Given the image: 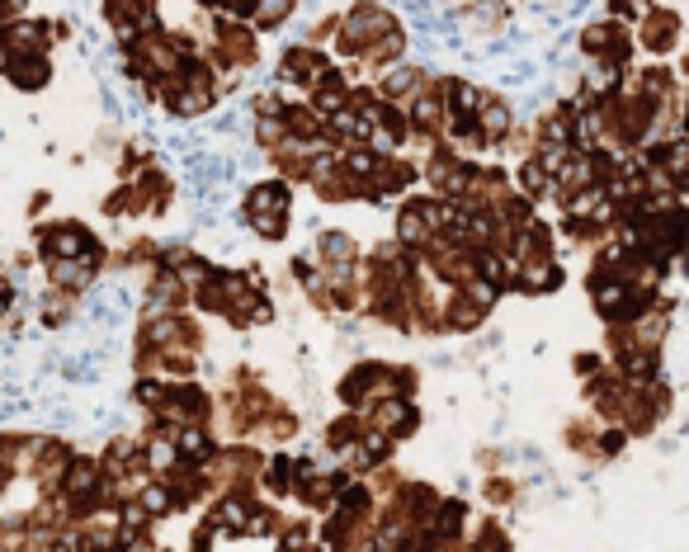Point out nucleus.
Returning a JSON list of instances; mask_svg holds the SVG:
<instances>
[{"label": "nucleus", "mask_w": 689, "mask_h": 552, "mask_svg": "<svg viewBox=\"0 0 689 552\" xmlns=\"http://www.w3.org/2000/svg\"><path fill=\"white\" fill-rule=\"evenodd\" d=\"M10 43H15L19 52H38V43H48V29H43V24H15V29H10Z\"/></svg>", "instance_id": "3"}, {"label": "nucleus", "mask_w": 689, "mask_h": 552, "mask_svg": "<svg viewBox=\"0 0 689 552\" xmlns=\"http://www.w3.org/2000/svg\"><path fill=\"white\" fill-rule=\"evenodd\" d=\"M411 85H416V71H411V67H397L392 76H387V95H406Z\"/></svg>", "instance_id": "5"}, {"label": "nucleus", "mask_w": 689, "mask_h": 552, "mask_svg": "<svg viewBox=\"0 0 689 552\" xmlns=\"http://www.w3.org/2000/svg\"><path fill=\"white\" fill-rule=\"evenodd\" d=\"M411 420H416V411H411L406 402H383L378 406V425H383V430H397V435H402V430H411Z\"/></svg>", "instance_id": "2"}, {"label": "nucleus", "mask_w": 689, "mask_h": 552, "mask_svg": "<svg viewBox=\"0 0 689 552\" xmlns=\"http://www.w3.org/2000/svg\"><path fill=\"white\" fill-rule=\"evenodd\" d=\"M520 180H524V189H529V194H543V189L553 184V175H548V170H543V166L534 161V166H524V170H520Z\"/></svg>", "instance_id": "4"}, {"label": "nucleus", "mask_w": 689, "mask_h": 552, "mask_svg": "<svg viewBox=\"0 0 689 552\" xmlns=\"http://www.w3.org/2000/svg\"><path fill=\"white\" fill-rule=\"evenodd\" d=\"M321 246H326V255H331V260H350V255H354L350 236H326V241H321Z\"/></svg>", "instance_id": "6"}, {"label": "nucleus", "mask_w": 689, "mask_h": 552, "mask_svg": "<svg viewBox=\"0 0 689 552\" xmlns=\"http://www.w3.org/2000/svg\"><path fill=\"white\" fill-rule=\"evenodd\" d=\"M251 213L284 218V213H288V189H284V184H260V189L251 194Z\"/></svg>", "instance_id": "1"}]
</instances>
